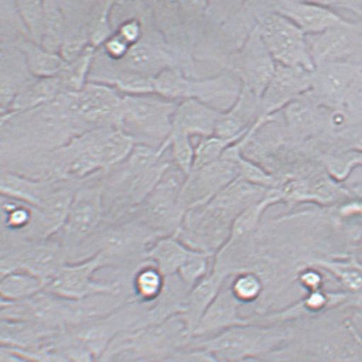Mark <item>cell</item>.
I'll return each mask as SVG.
<instances>
[{
  "label": "cell",
  "instance_id": "ab89813d",
  "mask_svg": "<svg viewBox=\"0 0 362 362\" xmlns=\"http://www.w3.org/2000/svg\"><path fill=\"white\" fill-rule=\"evenodd\" d=\"M115 33L132 47L143 39L144 23L136 18H128L119 25Z\"/></svg>",
  "mask_w": 362,
  "mask_h": 362
},
{
  "label": "cell",
  "instance_id": "30bf717a",
  "mask_svg": "<svg viewBox=\"0 0 362 362\" xmlns=\"http://www.w3.org/2000/svg\"><path fill=\"white\" fill-rule=\"evenodd\" d=\"M243 86L239 77L231 72L203 80H194L185 76L180 85V98L182 101L194 99L224 113L235 105Z\"/></svg>",
  "mask_w": 362,
  "mask_h": 362
},
{
  "label": "cell",
  "instance_id": "f546056e",
  "mask_svg": "<svg viewBox=\"0 0 362 362\" xmlns=\"http://www.w3.org/2000/svg\"><path fill=\"white\" fill-rule=\"evenodd\" d=\"M98 50L88 47L76 60L68 62L66 67L58 74L65 93H78L88 82L93 62Z\"/></svg>",
  "mask_w": 362,
  "mask_h": 362
},
{
  "label": "cell",
  "instance_id": "d4e9b609",
  "mask_svg": "<svg viewBox=\"0 0 362 362\" xmlns=\"http://www.w3.org/2000/svg\"><path fill=\"white\" fill-rule=\"evenodd\" d=\"M277 188L269 189L267 194L260 201L253 203L236 216L232 223L230 235L221 248H227L248 240L257 231L262 215L269 207L281 203ZM220 248V249H221ZM218 249V251H219Z\"/></svg>",
  "mask_w": 362,
  "mask_h": 362
},
{
  "label": "cell",
  "instance_id": "1f68e13d",
  "mask_svg": "<svg viewBox=\"0 0 362 362\" xmlns=\"http://www.w3.org/2000/svg\"><path fill=\"white\" fill-rule=\"evenodd\" d=\"M44 5L45 33L40 45L49 52L60 54L66 31L64 11L59 2L44 1Z\"/></svg>",
  "mask_w": 362,
  "mask_h": 362
},
{
  "label": "cell",
  "instance_id": "484cf974",
  "mask_svg": "<svg viewBox=\"0 0 362 362\" xmlns=\"http://www.w3.org/2000/svg\"><path fill=\"white\" fill-rule=\"evenodd\" d=\"M353 77L352 70L337 62L319 65L312 73V86L317 97L335 101L342 95Z\"/></svg>",
  "mask_w": 362,
  "mask_h": 362
},
{
  "label": "cell",
  "instance_id": "cb8c5ba5",
  "mask_svg": "<svg viewBox=\"0 0 362 362\" xmlns=\"http://www.w3.org/2000/svg\"><path fill=\"white\" fill-rule=\"evenodd\" d=\"M306 266L329 273L343 287L344 291L351 295L354 306L362 305V264L355 258L349 257L343 260L316 259Z\"/></svg>",
  "mask_w": 362,
  "mask_h": 362
},
{
  "label": "cell",
  "instance_id": "9c48e42d",
  "mask_svg": "<svg viewBox=\"0 0 362 362\" xmlns=\"http://www.w3.org/2000/svg\"><path fill=\"white\" fill-rule=\"evenodd\" d=\"M239 177L234 161L221 158L214 164L193 170L186 178L180 196V205L185 211L205 206L216 195Z\"/></svg>",
  "mask_w": 362,
  "mask_h": 362
},
{
  "label": "cell",
  "instance_id": "277c9868",
  "mask_svg": "<svg viewBox=\"0 0 362 362\" xmlns=\"http://www.w3.org/2000/svg\"><path fill=\"white\" fill-rule=\"evenodd\" d=\"M104 177L105 172H101L81 181L64 226L55 235L68 251L69 261L74 252L105 222Z\"/></svg>",
  "mask_w": 362,
  "mask_h": 362
},
{
  "label": "cell",
  "instance_id": "7402d4cb",
  "mask_svg": "<svg viewBox=\"0 0 362 362\" xmlns=\"http://www.w3.org/2000/svg\"><path fill=\"white\" fill-rule=\"evenodd\" d=\"M15 43V47L23 54L29 72L35 78L57 77L68 64L60 54L48 51L26 36L19 37Z\"/></svg>",
  "mask_w": 362,
  "mask_h": 362
},
{
  "label": "cell",
  "instance_id": "9a60e30c",
  "mask_svg": "<svg viewBox=\"0 0 362 362\" xmlns=\"http://www.w3.org/2000/svg\"><path fill=\"white\" fill-rule=\"evenodd\" d=\"M260 118V99L243 85L235 105L220 114L214 135L223 139L243 138Z\"/></svg>",
  "mask_w": 362,
  "mask_h": 362
},
{
  "label": "cell",
  "instance_id": "4316f807",
  "mask_svg": "<svg viewBox=\"0 0 362 362\" xmlns=\"http://www.w3.org/2000/svg\"><path fill=\"white\" fill-rule=\"evenodd\" d=\"M166 278L151 261H144L132 278L133 301L149 305L160 298Z\"/></svg>",
  "mask_w": 362,
  "mask_h": 362
},
{
  "label": "cell",
  "instance_id": "74e56055",
  "mask_svg": "<svg viewBox=\"0 0 362 362\" xmlns=\"http://www.w3.org/2000/svg\"><path fill=\"white\" fill-rule=\"evenodd\" d=\"M168 140L173 164L188 177L192 171L194 160L192 137L184 132L172 131Z\"/></svg>",
  "mask_w": 362,
  "mask_h": 362
},
{
  "label": "cell",
  "instance_id": "e575fe53",
  "mask_svg": "<svg viewBox=\"0 0 362 362\" xmlns=\"http://www.w3.org/2000/svg\"><path fill=\"white\" fill-rule=\"evenodd\" d=\"M214 256V253L193 249L177 276L187 288L192 289L211 272L210 260Z\"/></svg>",
  "mask_w": 362,
  "mask_h": 362
},
{
  "label": "cell",
  "instance_id": "e0dca14e",
  "mask_svg": "<svg viewBox=\"0 0 362 362\" xmlns=\"http://www.w3.org/2000/svg\"><path fill=\"white\" fill-rule=\"evenodd\" d=\"M230 278L226 273L211 268V272L189 290L180 316L191 339L203 315Z\"/></svg>",
  "mask_w": 362,
  "mask_h": 362
},
{
  "label": "cell",
  "instance_id": "8d00e7d4",
  "mask_svg": "<svg viewBox=\"0 0 362 362\" xmlns=\"http://www.w3.org/2000/svg\"><path fill=\"white\" fill-rule=\"evenodd\" d=\"M16 7L26 28L28 39L41 45L45 23L44 1H18L16 2Z\"/></svg>",
  "mask_w": 362,
  "mask_h": 362
},
{
  "label": "cell",
  "instance_id": "4dcf8cb0",
  "mask_svg": "<svg viewBox=\"0 0 362 362\" xmlns=\"http://www.w3.org/2000/svg\"><path fill=\"white\" fill-rule=\"evenodd\" d=\"M116 2H94L91 4L88 24L89 45L95 50L115 34L112 27L111 16Z\"/></svg>",
  "mask_w": 362,
  "mask_h": 362
},
{
  "label": "cell",
  "instance_id": "60d3db41",
  "mask_svg": "<svg viewBox=\"0 0 362 362\" xmlns=\"http://www.w3.org/2000/svg\"><path fill=\"white\" fill-rule=\"evenodd\" d=\"M296 280L307 293L322 290L324 277L320 269L305 266L298 270Z\"/></svg>",
  "mask_w": 362,
  "mask_h": 362
},
{
  "label": "cell",
  "instance_id": "7bdbcfd3",
  "mask_svg": "<svg viewBox=\"0 0 362 362\" xmlns=\"http://www.w3.org/2000/svg\"><path fill=\"white\" fill-rule=\"evenodd\" d=\"M345 327H346L349 335H351L354 342L357 345L358 349L362 352V334L359 330H358L355 324L349 322V320L345 322Z\"/></svg>",
  "mask_w": 362,
  "mask_h": 362
},
{
  "label": "cell",
  "instance_id": "5b68a950",
  "mask_svg": "<svg viewBox=\"0 0 362 362\" xmlns=\"http://www.w3.org/2000/svg\"><path fill=\"white\" fill-rule=\"evenodd\" d=\"M107 268L110 264L102 254L68 262L47 283L45 290L69 300H82L100 294H123L132 301L131 285L127 283L97 280L98 272Z\"/></svg>",
  "mask_w": 362,
  "mask_h": 362
},
{
  "label": "cell",
  "instance_id": "5bb4252c",
  "mask_svg": "<svg viewBox=\"0 0 362 362\" xmlns=\"http://www.w3.org/2000/svg\"><path fill=\"white\" fill-rule=\"evenodd\" d=\"M273 6L274 11L289 19L305 35L320 34L344 24L339 16L320 4L282 1L273 3Z\"/></svg>",
  "mask_w": 362,
  "mask_h": 362
},
{
  "label": "cell",
  "instance_id": "f1b7e54d",
  "mask_svg": "<svg viewBox=\"0 0 362 362\" xmlns=\"http://www.w3.org/2000/svg\"><path fill=\"white\" fill-rule=\"evenodd\" d=\"M222 158L236 162L238 166L239 178L241 180L267 189L277 188L280 186V181L276 177L266 171L256 162L244 157L243 151L236 143L227 149Z\"/></svg>",
  "mask_w": 362,
  "mask_h": 362
},
{
  "label": "cell",
  "instance_id": "603a6c76",
  "mask_svg": "<svg viewBox=\"0 0 362 362\" xmlns=\"http://www.w3.org/2000/svg\"><path fill=\"white\" fill-rule=\"evenodd\" d=\"M339 28H331L320 34L306 35L308 48L315 67V64L319 66L332 62L352 49L351 35Z\"/></svg>",
  "mask_w": 362,
  "mask_h": 362
},
{
  "label": "cell",
  "instance_id": "ffe728a7",
  "mask_svg": "<svg viewBox=\"0 0 362 362\" xmlns=\"http://www.w3.org/2000/svg\"><path fill=\"white\" fill-rule=\"evenodd\" d=\"M1 234L39 240L38 210L27 203L1 196Z\"/></svg>",
  "mask_w": 362,
  "mask_h": 362
},
{
  "label": "cell",
  "instance_id": "ac0fdd59",
  "mask_svg": "<svg viewBox=\"0 0 362 362\" xmlns=\"http://www.w3.org/2000/svg\"><path fill=\"white\" fill-rule=\"evenodd\" d=\"M120 62V69L131 70L155 79L164 70L177 68L176 60L168 50L158 43L144 40L132 45L126 57Z\"/></svg>",
  "mask_w": 362,
  "mask_h": 362
},
{
  "label": "cell",
  "instance_id": "8fae6325",
  "mask_svg": "<svg viewBox=\"0 0 362 362\" xmlns=\"http://www.w3.org/2000/svg\"><path fill=\"white\" fill-rule=\"evenodd\" d=\"M312 73L276 64L272 80L260 98L261 118H269L274 111L311 89Z\"/></svg>",
  "mask_w": 362,
  "mask_h": 362
},
{
  "label": "cell",
  "instance_id": "2e32d148",
  "mask_svg": "<svg viewBox=\"0 0 362 362\" xmlns=\"http://www.w3.org/2000/svg\"><path fill=\"white\" fill-rule=\"evenodd\" d=\"M59 181L51 179H35L11 170L1 169L0 193L1 196L16 199L40 210Z\"/></svg>",
  "mask_w": 362,
  "mask_h": 362
},
{
  "label": "cell",
  "instance_id": "4fadbf2b",
  "mask_svg": "<svg viewBox=\"0 0 362 362\" xmlns=\"http://www.w3.org/2000/svg\"><path fill=\"white\" fill-rule=\"evenodd\" d=\"M230 278L203 315L192 339L209 338L228 329L253 323L252 316L247 317L241 315L240 307L243 305L232 293Z\"/></svg>",
  "mask_w": 362,
  "mask_h": 362
},
{
  "label": "cell",
  "instance_id": "83f0119b",
  "mask_svg": "<svg viewBox=\"0 0 362 362\" xmlns=\"http://www.w3.org/2000/svg\"><path fill=\"white\" fill-rule=\"evenodd\" d=\"M45 282L40 278L23 270H15L1 274V302H16L28 300L45 290Z\"/></svg>",
  "mask_w": 362,
  "mask_h": 362
},
{
  "label": "cell",
  "instance_id": "6da1fadb",
  "mask_svg": "<svg viewBox=\"0 0 362 362\" xmlns=\"http://www.w3.org/2000/svg\"><path fill=\"white\" fill-rule=\"evenodd\" d=\"M293 328L284 324H247L206 339H192L189 347L202 349L222 362H247L276 355L289 346Z\"/></svg>",
  "mask_w": 362,
  "mask_h": 362
},
{
  "label": "cell",
  "instance_id": "f35d334b",
  "mask_svg": "<svg viewBox=\"0 0 362 362\" xmlns=\"http://www.w3.org/2000/svg\"><path fill=\"white\" fill-rule=\"evenodd\" d=\"M156 362H216V360L202 349L187 346Z\"/></svg>",
  "mask_w": 362,
  "mask_h": 362
},
{
  "label": "cell",
  "instance_id": "d6a6232c",
  "mask_svg": "<svg viewBox=\"0 0 362 362\" xmlns=\"http://www.w3.org/2000/svg\"><path fill=\"white\" fill-rule=\"evenodd\" d=\"M230 286L233 294L243 305L257 302L264 294V281L255 272L235 274L230 278Z\"/></svg>",
  "mask_w": 362,
  "mask_h": 362
},
{
  "label": "cell",
  "instance_id": "3957f363",
  "mask_svg": "<svg viewBox=\"0 0 362 362\" xmlns=\"http://www.w3.org/2000/svg\"><path fill=\"white\" fill-rule=\"evenodd\" d=\"M0 256L1 274L23 270L45 284L69 262V252L56 236L31 240L1 234Z\"/></svg>",
  "mask_w": 362,
  "mask_h": 362
},
{
  "label": "cell",
  "instance_id": "7a4b0ae2",
  "mask_svg": "<svg viewBox=\"0 0 362 362\" xmlns=\"http://www.w3.org/2000/svg\"><path fill=\"white\" fill-rule=\"evenodd\" d=\"M156 94L123 96L119 128L136 144L160 147L173 130V119L179 103Z\"/></svg>",
  "mask_w": 362,
  "mask_h": 362
},
{
  "label": "cell",
  "instance_id": "d590c367",
  "mask_svg": "<svg viewBox=\"0 0 362 362\" xmlns=\"http://www.w3.org/2000/svg\"><path fill=\"white\" fill-rule=\"evenodd\" d=\"M240 139H223L216 135L202 138L197 147H194L192 171L221 159L227 149Z\"/></svg>",
  "mask_w": 362,
  "mask_h": 362
},
{
  "label": "cell",
  "instance_id": "ba28073f",
  "mask_svg": "<svg viewBox=\"0 0 362 362\" xmlns=\"http://www.w3.org/2000/svg\"><path fill=\"white\" fill-rule=\"evenodd\" d=\"M232 65L230 72L260 99L276 72V62L270 55L257 26L244 41Z\"/></svg>",
  "mask_w": 362,
  "mask_h": 362
},
{
  "label": "cell",
  "instance_id": "836d02e7",
  "mask_svg": "<svg viewBox=\"0 0 362 362\" xmlns=\"http://www.w3.org/2000/svg\"><path fill=\"white\" fill-rule=\"evenodd\" d=\"M106 85L114 86L124 95L141 96L156 94L153 78L124 69L117 70Z\"/></svg>",
  "mask_w": 362,
  "mask_h": 362
},
{
  "label": "cell",
  "instance_id": "b9f144b4",
  "mask_svg": "<svg viewBox=\"0 0 362 362\" xmlns=\"http://www.w3.org/2000/svg\"><path fill=\"white\" fill-rule=\"evenodd\" d=\"M100 49H102L104 55L108 60L119 62L126 57L131 47L115 32V34Z\"/></svg>",
  "mask_w": 362,
  "mask_h": 362
},
{
  "label": "cell",
  "instance_id": "8992f818",
  "mask_svg": "<svg viewBox=\"0 0 362 362\" xmlns=\"http://www.w3.org/2000/svg\"><path fill=\"white\" fill-rule=\"evenodd\" d=\"M185 181V174L173 164L146 200L132 215L161 236L177 234L186 213L180 205Z\"/></svg>",
  "mask_w": 362,
  "mask_h": 362
},
{
  "label": "cell",
  "instance_id": "44dd1931",
  "mask_svg": "<svg viewBox=\"0 0 362 362\" xmlns=\"http://www.w3.org/2000/svg\"><path fill=\"white\" fill-rule=\"evenodd\" d=\"M177 234L160 237L147 251V258L165 278L177 276L192 251Z\"/></svg>",
  "mask_w": 362,
  "mask_h": 362
},
{
  "label": "cell",
  "instance_id": "d6986e66",
  "mask_svg": "<svg viewBox=\"0 0 362 362\" xmlns=\"http://www.w3.org/2000/svg\"><path fill=\"white\" fill-rule=\"evenodd\" d=\"M220 114V112L194 99H186L179 103L175 111L172 131L201 138L214 135Z\"/></svg>",
  "mask_w": 362,
  "mask_h": 362
},
{
  "label": "cell",
  "instance_id": "7c38bea8",
  "mask_svg": "<svg viewBox=\"0 0 362 362\" xmlns=\"http://www.w3.org/2000/svg\"><path fill=\"white\" fill-rule=\"evenodd\" d=\"M343 305H354L351 295L345 291L319 290L308 293L305 298L281 310L253 316L255 323L280 324L293 320L318 315Z\"/></svg>",
  "mask_w": 362,
  "mask_h": 362
},
{
  "label": "cell",
  "instance_id": "52a82bcc",
  "mask_svg": "<svg viewBox=\"0 0 362 362\" xmlns=\"http://www.w3.org/2000/svg\"><path fill=\"white\" fill-rule=\"evenodd\" d=\"M256 26L276 64L314 72L306 35L289 19L274 11L264 12Z\"/></svg>",
  "mask_w": 362,
  "mask_h": 362
}]
</instances>
